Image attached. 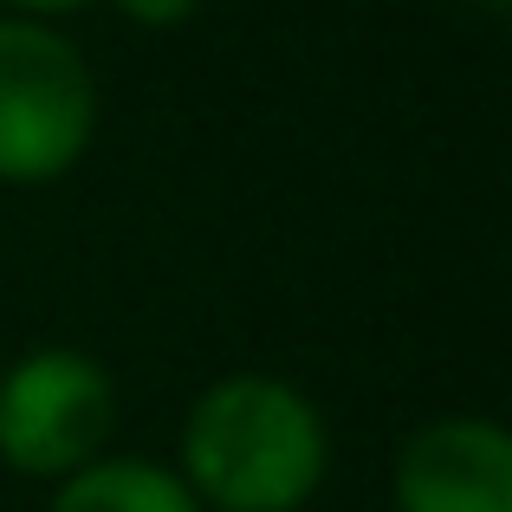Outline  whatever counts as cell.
Returning a JSON list of instances; mask_svg holds the SVG:
<instances>
[{"label": "cell", "mask_w": 512, "mask_h": 512, "mask_svg": "<svg viewBox=\"0 0 512 512\" xmlns=\"http://www.w3.org/2000/svg\"><path fill=\"white\" fill-rule=\"evenodd\" d=\"M175 474L201 512H299L331 474V428L299 383L234 370L195 396Z\"/></svg>", "instance_id": "obj_1"}, {"label": "cell", "mask_w": 512, "mask_h": 512, "mask_svg": "<svg viewBox=\"0 0 512 512\" xmlns=\"http://www.w3.org/2000/svg\"><path fill=\"white\" fill-rule=\"evenodd\" d=\"M98 137V78L52 20L0 13V182L46 188Z\"/></svg>", "instance_id": "obj_2"}, {"label": "cell", "mask_w": 512, "mask_h": 512, "mask_svg": "<svg viewBox=\"0 0 512 512\" xmlns=\"http://www.w3.org/2000/svg\"><path fill=\"white\" fill-rule=\"evenodd\" d=\"M117 428V383L91 350L39 344L0 376V461L26 480H65Z\"/></svg>", "instance_id": "obj_3"}, {"label": "cell", "mask_w": 512, "mask_h": 512, "mask_svg": "<svg viewBox=\"0 0 512 512\" xmlns=\"http://www.w3.org/2000/svg\"><path fill=\"white\" fill-rule=\"evenodd\" d=\"M396 512H512V435L493 415H435L396 448Z\"/></svg>", "instance_id": "obj_4"}, {"label": "cell", "mask_w": 512, "mask_h": 512, "mask_svg": "<svg viewBox=\"0 0 512 512\" xmlns=\"http://www.w3.org/2000/svg\"><path fill=\"white\" fill-rule=\"evenodd\" d=\"M46 512H201L188 480L150 454H98L78 474L52 480Z\"/></svg>", "instance_id": "obj_5"}, {"label": "cell", "mask_w": 512, "mask_h": 512, "mask_svg": "<svg viewBox=\"0 0 512 512\" xmlns=\"http://www.w3.org/2000/svg\"><path fill=\"white\" fill-rule=\"evenodd\" d=\"M111 7L124 13L130 26H150V33H169V26L195 20V13H201V0H111Z\"/></svg>", "instance_id": "obj_6"}, {"label": "cell", "mask_w": 512, "mask_h": 512, "mask_svg": "<svg viewBox=\"0 0 512 512\" xmlns=\"http://www.w3.org/2000/svg\"><path fill=\"white\" fill-rule=\"evenodd\" d=\"M7 13H20V20H65V13L91 7V0H0Z\"/></svg>", "instance_id": "obj_7"}, {"label": "cell", "mask_w": 512, "mask_h": 512, "mask_svg": "<svg viewBox=\"0 0 512 512\" xmlns=\"http://www.w3.org/2000/svg\"><path fill=\"white\" fill-rule=\"evenodd\" d=\"M474 7H480V13H506L512 0H474Z\"/></svg>", "instance_id": "obj_8"}]
</instances>
